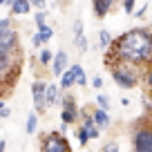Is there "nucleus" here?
<instances>
[{"label": "nucleus", "mask_w": 152, "mask_h": 152, "mask_svg": "<svg viewBox=\"0 0 152 152\" xmlns=\"http://www.w3.org/2000/svg\"><path fill=\"white\" fill-rule=\"evenodd\" d=\"M107 58L128 63H152V34L145 29H132L112 40V54Z\"/></svg>", "instance_id": "f257e3e1"}, {"label": "nucleus", "mask_w": 152, "mask_h": 152, "mask_svg": "<svg viewBox=\"0 0 152 152\" xmlns=\"http://www.w3.org/2000/svg\"><path fill=\"white\" fill-rule=\"evenodd\" d=\"M107 67L112 72L114 81L119 83L121 87L130 90L139 83V74L134 69V63H128V61H116V58H107Z\"/></svg>", "instance_id": "f03ea898"}, {"label": "nucleus", "mask_w": 152, "mask_h": 152, "mask_svg": "<svg viewBox=\"0 0 152 152\" xmlns=\"http://www.w3.org/2000/svg\"><path fill=\"white\" fill-rule=\"evenodd\" d=\"M16 52H18V49H14V52L0 49V83L9 81V85H11V81H16L14 76H9V72L18 76V58H20V54H16Z\"/></svg>", "instance_id": "7ed1b4c3"}, {"label": "nucleus", "mask_w": 152, "mask_h": 152, "mask_svg": "<svg viewBox=\"0 0 152 152\" xmlns=\"http://www.w3.org/2000/svg\"><path fill=\"white\" fill-rule=\"evenodd\" d=\"M43 148L45 150H49V152H69L72 148H69V143L65 141V137H63V132L61 134H49L47 139H45V143H43Z\"/></svg>", "instance_id": "20e7f679"}, {"label": "nucleus", "mask_w": 152, "mask_h": 152, "mask_svg": "<svg viewBox=\"0 0 152 152\" xmlns=\"http://www.w3.org/2000/svg\"><path fill=\"white\" fill-rule=\"evenodd\" d=\"M0 49H7V52L18 49V36H16L14 29H9V27L0 29Z\"/></svg>", "instance_id": "39448f33"}, {"label": "nucleus", "mask_w": 152, "mask_h": 152, "mask_svg": "<svg viewBox=\"0 0 152 152\" xmlns=\"http://www.w3.org/2000/svg\"><path fill=\"white\" fill-rule=\"evenodd\" d=\"M134 150L152 152V130H139L134 134Z\"/></svg>", "instance_id": "423d86ee"}, {"label": "nucleus", "mask_w": 152, "mask_h": 152, "mask_svg": "<svg viewBox=\"0 0 152 152\" xmlns=\"http://www.w3.org/2000/svg\"><path fill=\"white\" fill-rule=\"evenodd\" d=\"M45 90H47V85L45 83H34L31 85V94H34V105H36L38 112H43L45 107H47V103H45Z\"/></svg>", "instance_id": "0eeeda50"}, {"label": "nucleus", "mask_w": 152, "mask_h": 152, "mask_svg": "<svg viewBox=\"0 0 152 152\" xmlns=\"http://www.w3.org/2000/svg\"><path fill=\"white\" fill-rule=\"evenodd\" d=\"M114 2H116V0H94V14L99 16V18L107 16V11L112 9Z\"/></svg>", "instance_id": "6e6552de"}, {"label": "nucleus", "mask_w": 152, "mask_h": 152, "mask_svg": "<svg viewBox=\"0 0 152 152\" xmlns=\"http://www.w3.org/2000/svg\"><path fill=\"white\" fill-rule=\"evenodd\" d=\"M65 65H67V54L65 52H58L56 56H54V65H52V72L54 74H63L65 72Z\"/></svg>", "instance_id": "1a4fd4ad"}, {"label": "nucleus", "mask_w": 152, "mask_h": 152, "mask_svg": "<svg viewBox=\"0 0 152 152\" xmlns=\"http://www.w3.org/2000/svg\"><path fill=\"white\" fill-rule=\"evenodd\" d=\"M29 7H31V2L29 0H16L14 5H11V11H14L16 16H25L29 11Z\"/></svg>", "instance_id": "9d476101"}, {"label": "nucleus", "mask_w": 152, "mask_h": 152, "mask_svg": "<svg viewBox=\"0 0 152 152\" xmlns=\"http://www.w3.org/2000/svg\"><path fill=\"white\" fill-rule=\"evenodd\" d=\"M76 116H78V107H63V114H61L63 123H67V125L74 123Z\"/></svg>", "instance_id": "9b49d317"}, {"label": "nucleus", "mask_w": 152, "mask_h": 152, "mask_svg": "<svg viewBox=\"0 0 152 152\" xmlns=\"http://www.w3.org/2000/svg\"><path fill=\"white\" fill-rule=\"evenodd\" d=\"M94 121H96V125H99V128H107L110 125V119H107V110H96L94 112Z\"/></svg>", "instance_id": "f8f14e48"}, {"label": "nucleus", "mask_w": 152, "mask_h": 152, "mask_svg": "<svg viewBox=\"0 0 152 152\" xmlns=\"http://www.w3.org/2000/svg\"><path fill=\"white\" fill-rule=\"evenodd\" d=\"M56 101H58V87L56 85H47V90H45V103L54 105Z\"/></svg>", "instance_id": "ddd939ff"}, {"label": "nucleus", "mask_w": 152, "mask_h": 152, "mask_svg": "<svg viewBox=\"0 0 152 152\" xmlns=\"http://www.w3.org/2000/svg\"><path fill=\"white\" fill-rule=\"evenodd\" d=\"M74 83H76L74 69H69V72H63V81H61V85H63V87H72Z\"/></svg>", "instance_id": "4468645a"}, {"label": "nucleus", "mask_w": 152, "mask_h": 152, "mask_svg": "<svg viewBox=\"0 0 152 152\" xmlns=\"http://www.w3.org/2000/svg\"><path fill=\"white\" fill-rule=\"evenodd\" d=\"M72 69H74L76 83H78V85H85V83H87V78H85V72H83V67H81V65H72Z\"/></svg>", "instance_id": "2eb2a0df"}, {"label": "nucleus", "mask_w": 152, "mask_h": 152, "mask_svg": "<svg viewBox=\"0 0 152 152\" xmlns=\"http://www.w3.org/2000/svg\"><path fill=\"white\" fill-rule=\"evenodd\" d=\"M36 128H38V116H36V114H29V116H27V132L34 134Z\"/></svg>", "instance_id": "dca6fc26"}, {"label": "nucleus", "mask_w": 152, "mask_h": 152, "mask_svg": "<svg viewBox=\"0 0 152 152\" xmlns=\"http://www.w3.org/2000/svg\"><path fill=\"white\" fill-rule=\"evenodd\" d=\"M112 43V36H110V31H101V45H103V47H107V45Z\"/></svg>", "instance_id": "f3484780"}, {"label": "nucleus", "mask_w": 152, "mask_h": 152, "mask_svg": "<svg viewBox=\"0 0 152 152\" xmlns=\"http://www.w3.org/2000/svg\"><path fill=\"white\" fill-rule=\"evenodd\" d=\"M78 141H81V145H85V143L90 141V134H87V130H85V128L78 130Z\"/></svg>", "instance_id": "a211bd4d"}, {"label": "nucleus", "mask_w": 152, "mask_h": 152, "mask_svg": "<svg viewBox=\"0 0 152 152\" xmlns=\"http://www.w3.org/2000/svg\"><path fill=\"white\" fill-rule=\"evenodd\" d=\"M96 103H99V107H103V110H107L110 107V101H107V96H96Z\"/></svg>", "instance_id": "6ab92c4d"}, {"label": "nucleus", "mask_w": 152, "mask_h": 152, "mask_svg": "<svg viewBox=\"0 0 152 152\" xmlns=\"http://www.w3.org/2000/svg\"><path fill=\"white\" fill-rule=\"evenodd\" d=\"M40 63H43V65H47V63H52V54H49L47 49H43V52H40Z\"/></svg>", "instance_id": "aec40b11"}, {"label": "nucleus", "mask_w": 152, "mask_h": 152, "mask_svg": "<svg viewBox=\"0 0 152 152\" xmlns=\"http://www.w3.org/2000/svg\"><path fill=\"white\" fill-rule=\"evenodd\" d=\"M43 43H47V40H45V36H43V34L38 31L36 36H34V47H40V45H43Z\"/></svg>", "instance_id": "412c9836"}, {"label": "nucleus", "mask_w": 152, "mask_h": 152, "mask_svg": "<svg viewBox=\"0 0 152 152\" xmlns=\"http://www.w3.org/2000/svg\"><path fill=\"white\" fill-rule=\"evenodd\" d=\"M134 2H137V0H123V9L128 11V14H130V11H134Z\"/></svg>", "instance_id": "4be33fe9"}, {"label": "nucleus", "mask_w": 152, "mask_h": 152, "mask_svg": "<svg viewBox=\"0 0 152 152\" xmlns=\"http://www.w3.org/2000/svg\"><path fill=\"white\" fill-rule=\"evenodd\" d=\"M76 43H78V49H81V52H83V49H87V40L83 36H76Z\"/></svg>", "instance_id": "5701e85b"}, {"label": "nucleus", "mask_w": 152, "mask_h": 152, "mask_svg": "<svg viewBox=\"0 0 152 152\" xmlns=\"http://www.w3.org/2000/svg\"><path fill=\"white\" fill-rule=\"evenodd\" d=\"M34 20H36V25H43V23H45V11H36Z\"/></svg>", "instance_id": "b1692460"}, {"label": "nucleus", "mask_w": 152, "mask_h": 152, "mask_svg": "<svg viewBox=\"0 0 152 152\" xmlns=\"http://www.w3.org/2000/svg\"><path fill=\"white\" fill-rule=\"evenodd\" d=\"M74 34H76V36H83V23H81V20H76V25H74Z\"/></svg>", "instance_id": "393cba45"}, {"label": "nucleus", "mask_w": 152, "mask_h": 152, "mask_svg": "<svg viewBox=\"0 0 152 152\" xmlns=\"http://www.w3.org/2000/svg\"><path fill=\"white\" fill-rule=\"evenodd\" d=\"M87 134H90V139H96V137H99V125L90 128V130H87Z\"/></svg>", "instance_id": "a878e982"}, {"label": "nucleus", "mask_w": 152, "mask_h": 152, "mask_svg": "<svg viewBox=\"0 0 152 152\" xmlns=\"http://www.w3.org/2000/svg\"><path fill=\"white\" fill-rule=\"evenodd\" d=\"M92 85H94L96 90H99V87L103 85V78H101V76H94V81H92Z\"/></svg>", "instance_id": "bb28decb"}, {"label": "nucleus", "mask_w": 152, "mask_h": 152, "mask_svg": "<svg viewBox=\"0 0 152 152\" xmlns=\"http://www.w3.org/2000/svg\"><path fill=\"white\" fill-rule=\"evenodd\" d=\"M29 2H31L34 7H38V9H43V7H45V0H29Z\"/></svg>", "instance_id": "cd10ccee"}, {"label": "nucleus", "mask_w": 152, "mask_h": 152, "mask_svg": "<svg viewBox=\"0 0 152 152\" xmlns=\"http://www.w3.org/2000/svg\"><path fill=\"white\" fill-rule=\"evenodd\" d=\"M145 11H148V5H143L141 9L137 11V18H143V16H145Z\"/></svg>", "instance_id": "c85d7f7f"}, {"label": "nucleus", "mask_w": 152, "mask_h": 152, "mask_svg": "<svg viewBox=\"0 0 152 152\" xmlns=\"http://www.w3.org/2000/svg\"><path fill=\"white\" fill-rule=\"evenodd\" d=\"M2 27H9V20H7V18H0V29H2Z\"/></svg>", "instance_id": "c756f323"}, {"label": "nucleus", "mask_w": 152, "mask_h": 152, "mask_svg": "<svg viewBox=\"0 0 152 152\" xmlns=\"http://www.w3.org/2000/svg\"><path fill=\"white\" fill-rule=\"evenodd\" d=\"M148 87H150V90H152V72H150V74H148Z\"/></svg>", "instance_id": "7c9ffc66"}, {"label": "nucleus", "mask_w": 152, "mask_h": 152, "mask_svg": "<svg viewBox=\"0 0 152 152\" xmlns=\"http://www.w3.org/2000/svg\"><path fill=\"white\" fill-rule=\"evenodd\" d=\"M5 2H7V5H14V2H16V0H5Z\"/></svg>", "instance_id": "2f4dec72"}, {"label": "nucleus", "mask_w": 152, "mask_h": 152, "mask_svg": "<svg viewBox=\"0 0 152 152\" xmlns=\"http://www.w3.org/2000/svg\"><path fill=\"white\" fill-rule=\"evenodd\" d=\"M2 107H5V101H0V110H2Z\"/></svg>", "instance_id": "473e14b6"}, {"label": "nucleus", "mask_w": 152, "mask_h": 152, "mask_svg": "<svg viewBox=\"0 0 152 152\" xmlns=\"http://www.w3.org/2000/svg\"><path fill=\"white\" fill-rule=\"evenodd\" d=\"M0 5H5V0H0Z\"/></svg>", "instance_id": "72a5a7b5"}, {"label": "nucleus", "mask_w": 152, "mask_h": 152, "mask_svg": "<svg viewBox=\"0 0 152 152\" xmlns=\"http://www.w3.org/2000/svg\"><path fill=\"white\" fill-rule=\"evenodd\" d=\"M0 119H2V114H0Z\"/></svg>", "instance_id": "f704fd0d"}]
</instances>
